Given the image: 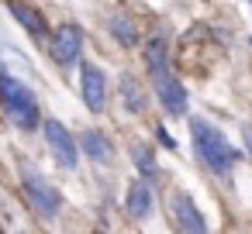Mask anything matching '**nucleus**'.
<instances>
[{"label": "nucleus", "instance_id": "nucleus-11", "mask_svg": "<svg viewBox=\"0 0 252 234\" xmlns=\"http://www.w3.org/2000/svg\"><path fill=\"white\" fill-rule=\"evenodd\" d=\"M80 148L87 152V158L90 162H97V165H104V162H111V155H114V148H111V141L100 134V131H83L80 134Z\"/></svg>", "mask_w": 252, "mask_h": 234}, {"label": "nucleus", "instance_id": "nucleus-14", "mask_svg": "<svg viewBox=\"0 0 252 234\" xmlns=\"http://www.w3.org/2000/svg\"><path fill=\"white\" fill-rule=\"evenodd\" d=\"M107 28H111V35H114L125 49H135V45H138V28H135V21H131L128 14H114V18L107 21Z\"/></svg>", "mask_w": 252, "mask_h": 234}, {"label": "nucleus", "instance_id": "nucleus-13", "mask_svg": "<svg viewBox=\"0 0 252 234\" xmlns=\"http://www.w3.org/2000/svg\"><path fill=\"white\" fill-rule=\"evenodd\" d=\"M121 100H125V107H128L131 114H142V110H145V90H142V83H138L131 73L121 76Z\"/></svg>", "mask_w": 252, "mask_h": 234}, {"label": "nucleus", "instance_id": "nucleus-7", "mask_svg": "<svg viewBox=\"0 0 252 234\" xmlns=\"http://www.w3.org/2000/svg\"><path fill=\"white\" fill-rule=\"evenodd\" d=\"M169 210H173V220H176L180 231H193V234L207 231V220L200 217V210H197V203L190 200V193H176L173 203H169Z\"/></svg>", "mask_w": 252, "mask_h": 234}, {"label": "nucleus", "instance_id": "nucleus-12", "mask_svg": "<svg viewBox=\"0 0 252 234\" xmlns=\"http://www.w3.org/2000/svg\"><path fill=\"white\" fill-rule=\"evenodd\" d=\"M145 66H149V73H152L156 83H159L162 76H169V52H166V42H162L159 35L145 45Z\"/></svg>", "mask_w": 252, "mask_h": 234}, {"label": "nucleus", "instance_id": "nucleus-8", "mask_svg": "<svg viewBox=\"0 0 252 234\" xmlns=\"http://www.w3.org/2000/svg\"><path fill=\"white\" fill-rule=\"evenodd\" d=\"M156 90H159V104H162V110L169 114V117H183L187 114V90H183V83L169 73V76H162L159 83H156Z\"/></svg>", "mask_w": 252, "mask_h": 234}, {"label": "nucleus", "instance_id": "nucleus-4", "mask_svg": "<svg viewBox=\"0 0 252 234\" xmlns=\"http://www.w3.org/2000/svg\"><path fill=\"white\" fill-rule=\"evenodd\" d=\"M49 55H52L59 66H73V62H80V55H83V31H80V25H73V21L59 25V28L52 31Z\"/></svg>", "mask_w": 252, "mask_h": 234}, {"label": "nucleus", "instance_id": "nucleus-17", "mask_svg": "<svg viewBox=\"0 0 252 234\" xmlns=\"http://www.w3.org/2000/svg\"><path fill=\"white\" fill-rule=\"evenodd\" d=\"M159 141H162V145H166V148H176V141H173V138H169V134H166V131H162V128H159Z\"/></svg>", "mask_w": 252, "mask_h": 234}, {"label": "nucleus", "instance_id": "nucleus-6", "mask_svg": "<svg viewBox=\"0 0 252 234\" xmlns=\"http://www.w3.org/2000/svg\"><path fill=\"white\" fill-rule=\"evenodd\" d=\"M80 93H83L87 110H94V114L104 110V104H107V76L90 62L80 66Z\"/></svg>", "mask_w": 252, "mask_h": 234}, {"label": "nucleus", "instance_id": "nucleus-2", "mask_svg": "<svg viewBox=\"0 0 252 234\" xmlns=\"http://www.w3.org/2000/svg\"><path fill=\"white\" fill-rule=\"evenodd\" d=\"M0 107H4V114L21 131H35L38 128V100H35V93L18 76H11L4 66H0Z\"/></svg>", "mask_w": 252, "mask_h": 234}, {"label": "nucleus", "instance_id": "nucleus-5", "mask_svg": "<svg viewBox=\"0 0 252 234\" xmlns=\"http://www.w3.org/2000/svg\"><path fill=\"white\" fill-rule=\"evenodd\" d=\"M45 141H49V152L52 158L63 165V169H76V158H80V145L73 141V134L59 124V121H45Z\"/></svg>", "mask_w": 252, "mask_h": 234}, {"label": "nucleus", "instance_id": "nucleus-1", "mask_svg": "<svg viewBox=\"0 0 252 234\" xmlns=\"http://www.w3.org/2000/svg\"><path fill=\"white\" fill-rule=\"evenodd\" d=\"M190 134H193V148H197V158L211 169V172H228L235 162H238V152L228 145V138L211 128L204 117H190Z\"/></svg>", "mask_w": 252, "mask_h": 234}, {"label": "nucleus", "instance_id": "nucleus-16", "mask_svg": "<svg viewBox=\"0 0 252 234\" xmlns=\"http://www.w3.org/2000/svg\"><path fill=\"white\" fill-rule=\"evenodd\" d=\"M242 145H245V152L252 155V124H245V128H242Z\"/></svg>", "mask_w": 252, "mask_h": 234}, {"label": "nucleus", "instance_id": "nucleus-18", "mask_svg": "<svg viewBox=\"0 0 252 234\" xmlns=\"http://www.w3.org/2000/svg\"><path fill=\"white\" fill-rule=\"evenodd\" d=\"M249 4H252V0H249Z\"/></svg>", "mask_w": 252, "mask_h": 234}, {"label": "nucleus", "instance_id": "nucleus-10", "mask_svg": "<svg viewBox=\"0 0 252 234\" xmlns=\"http://www.w3.org/2000/svg\"><path fill=\"white\" fill-rule=\"evenodd\" d=\"M11 14L18 18V25H21L32 38H45V35H49V25H45V18H42L35 7L21 4V0H11Z\"/></svg>", "mask_w": 252, "mask_h": 234}, {"label": "nucleus", "instance_id": "nucleus-3", "mask_svg": "<svg viewBox=\"0 0 252 234\" xmlns=\"http://www.w3.org/2000/svg\"><path fill=\"white\" fill-rule=\"evenodd\" d=\"M21 182H25V196H28V203L42 213V217H56L59 213V207H63V196H59V189L35 169V165H21Z\"/></svg>", "mask_w": 252, "mask_h": 234}, {"label": "nucleus", "instance_id": "nucleus-15", "mask_svg": "<svg viewBox=\"0 0 252 234\" xmlns=\"http://www.w3.org/2000/svg\"><path fill=\"white\" fill-rule=\"evenodd\" d=\"M131 162L138 165L142 176H156V162H152V152L142 145V141H131Z\"/></svg>", "mask_w": 252, "mask_h": 234}, {"label": "nucleus", "instance_id": "nucleus-9", "mask_svg": "<svg viewBox=\"0 0 252 234\" xmlns=\"http://www.w3.org/2000/svg\"><path fill=\"white\" fill-rule=\"evenodd\" d=\"M125 207H128V213H131L135 220H145V217H152V207H156V200H152V189H149V182L135 179V182L128 186V200H125Z\"/></svg>", "mask_w": 252, "mask_h": 234}]
</instances>
